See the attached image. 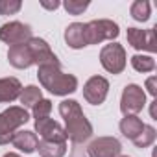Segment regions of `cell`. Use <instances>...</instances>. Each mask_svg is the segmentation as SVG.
I'll list each match as a JSON object with an SVG mask.
<instances>
[{"instance_id": "5", "label": "cell", "mask_w": 157, "mask_h": 157, "mask_svg": "<svg viewBox=\"0 0 157 157\" xmlns=\"http://www.w3.org/2000/svg\"><path fill=\"white\" fill-rule=\"evenodd\" d=\"M102 67L111 74H120L126 68V50L118 43H109L100 52Z\"/></svg>"}, {"instance_id": "24", "label": "cell", "mask_w": 157, "mask_h": 157, "mask_svg": "<svg viewBox=\"0 0 157 157\" xmlns=\"http://www.w3.org/2000/svg\"><path fill=\"white\" fill-rule=\"evenodd\" d=\"M22 8L21 0H0V15H15Z\"/></svg>"}, {"instance_id": "21", "label": "cell", "mask_w": 157, "mask_h": 157, "mask_svg": "<svg viewBox=\"0 0 157 157\" xmlns=\"http://www.w3.org/2000/svg\"><path fill=\"white\" fill-rule=\"evenodd\" d=\"M131 65L137 72H151L155 70V59L150 57V56H142V54H137L131 57Z\"/></svg>"}, {"instance_id": "4", "label": "cell", "mask_w": 157, "mask_h": 157, "mask_svg": "<svg viewBox=\"0 0 157 157\" xmlns=\"http://www.w3.org/2000/svg\"><path fill=\"white\" fill-rule=\"evenodd\" d=\"M120 33L118 24L109 21V19H98V21H91L87 24H83V37H85V44H100L104 41H111L117 39Z\"/></svg>"}, {"instance_id": "17", "label": "cell", "mask_w": 157, "mask_h": 157, "mask_svg": "<svg viewBox=\"0 0 157 157\" xmlns=\"http://www.w3.org/2000/svg\"><path fill=\"white\" fill-rule=\"evenodd\" d=\"M65 41L74 50H80V48L87 46L85 44V37H83V24L82 22H72V24H68L67 30H65Z\"/></svg>"}, {"instance_id": "11", "label": "cell", "mask_w": 157, "mask_h": 157, "mask_svg": "<svg viewBox=\"0 0 157 157\" xmlns=\"http://www.w3.org/2000/svg\"><path fill=\"white\" fill-rule=\"evenodd\" d=\"M26 44H28V48H30L33 65L43 67V65H57V63H59L57 57H56V54L50 50V46H48V43H46L44 39L32 37Z\"/></svg>"}, {"instance_id": "13", "label": "cell", "mask_w": 157, "mask_h": 157, "mask_svg": "<svg viewBox=\"0 0 157 157\" xmlns=\"http://www.w3.org/2000/svg\"><path fill=\"white\" fill-rule=\"evenodd\" d=\"M8 59L10 63L15 67V68H28L33 65V59H32V54H30V48L28 44H15V46H10L8 50Z\"/></svg>"}, {"instance_id": "12", "label": "cell", "mask_w": 157, "mask_h": 157, "mask_svg": "<svg viewBox=\"0 0 157 157\" xmlns=\"http://www.w3.org/2000/svg\"><path fill=\"white\" fill-rule=\"evenodd\" d=\"M35 131L43 137V140H48V142H67L65 129L61 128V124H57L52 118L35 120Z\"/></svg>"}, {"instance_id": "25", "label": "cell", "mask_w": 157, "mask_h": 157, "mask_svg": "<svg viewBox=\"0 0 157 157\" xmlns=\"http://www.w3.org/2000/svg\"><path fill=\"white\" fill-rule=\"evenodd\" d=\"M63 8L68 11V15H82L89 8V2H83V0H67L63 4Z\"/></svg>"}, {"instance_id": "6", "label": "cell", "mask_w": 157, "mask_h": 157, "mask_svg": "<svg viewBox=\"0 0 157 157\" xmlns=\"http://www.w3.org/2000/svg\"><path fill=\"white\" fill-rule=\"evenodd\" d=\"M146 105V94L142 91V87L131 83L126 85L122 91V98H120V111L126 115H137L142 111V107Z\"/></svg>"}, {"instance_id": "8", "label": "cell", "mask_w": 157, "mask_h": 157, "mask_svg": "<svg viewBox=\"0 0 157 157\" xmlns=\"http://www.w3.org/2000/svg\"><path fill=\"white\" fill-rule=\"evenodd\" d=\"M107 93H109V82L102 76L89 78L87 83L83 85V98L93 105L104 104V100L107 98Z\"/></svg>"}, {"instance_id": "7", "label": "cell", "mask_w": 157, "mask_h": 157, "mask_svg": "<svg viewBox=\"0 0 157 157\" xmlns=\"http://www.w3.org/2000/svg\"><path fill=\"white\" fill-rule=\"evenodd\" d=\"M30 39H32V28L28 24L13 21V22H6V24L0 26V41H4L11 46L24 44Z\"/></svg>"}, {"instance_id": "26", "label": "cell", "mask_w": 157, "mask_h": 157, "mask_svg": "<svg viewBox=\"0 0 157 157\" xmlns=\"http://www.w3.org/2000/svg\"><path fill=\"white\" fill-rule=\"evenodd\" d=\"M146 87H148V93H150L151 96H155V94H157V89H155V76H151L150 80L146 82Z\"/></svg>"}, {"instance_id": "27", "label": "cell", "mask_w": 157, "mask_h": 157, "mask_svg": "<svg viewBox=\"0 0 157 157\" xmlns=\"http://www.w3.org/2000/svg\"><path fill=\"white\" fill-rule=\"evenodd\" d=\"M41 6L46 8V10H57V8H59V2H44V0H43Z\"/></svg>"}, {"instance_id": "29", "label": "cell", "mask_w": 157, "mask_h": 157, "mask_svg": "<svg viewBox=\"0 0 157 157\" xmlns=\"http://www.w3.org/2000/svg\"><path fill=\"white\" fill-rule=\"evenodd\" d=\"M118 157H128V155H118Z\"/></svg>"}, {"instance_id": "16", "label": "cell", "mask_w": 157, "mask_h": 157, "mask_svg": "<svg viewBox=\"0 0 157 157\" xmlns=\"http://www.w3.org/2000/svg\"><path fill=\"white\" fill-rule=\"evenodd\" d=\"M11 142H13V146H15L17 150H21V151H24V153H33V151L37 150L39 139H37V135H35L33 131H17V133L13 135Z\"/></svg>"}, {"instance_id": "23", "label": "cell", "mask_w": 157, "mask_h": 157, "mask_svg": "<svg viewBox=\"0 0 157 157\" xmlns=\"http://www.w3.org/2000/svg\"><path fill=\"white\" fill-rule=\"evenodd\" d=\"M50 111H52V102H50V100H44V98H41V100H39V102L33 105V118H35V120L48 118Z\"/></svg>"}, {"instance_id": "3", "label": "cell", "mask_w": 157, "mask_h": 157, "mask_svg": "<svg viewBox=\"0 0 157 157\" xmlns=\"http://www.w3.org/2000/svg\"><path fill=\"white\" fill-rule=\"evenodd\" d=\"M30 120V115L24 107L13 105L6 111L0 113V146H4L8 142H11L15 131L24 126Z\"/></svg>"}, {"instance_id": "20", "label": "cell", "mask_w": 157, "mask_h": 157, "mask_svg": "<svg viewBox=\"0 0 157 157\" xmlns=\"http://www.w3.org/2000/svg\"><path fill=\"white\" fill-rule=\"evenodd\" d=\"M150 2H146V0H137V2L131 4V17L139 22H146L150 19Z\"/></svg>"}, {"instance_id": "10", "label": "cell", "mask_w": 157, "mask_h": 157, "mask_svg": "<svg viewBox=\"0 0 157 157\" xmlns=\"http://www.w3.org/2000/svg\"><path fill=\"white\" fill-rule=\"evenodd\" d=\"M128 43L135 50H148L155 52L157 50V41H155V28L150 30H140V28H128Z\"/></svg>"}, {"instance_id": "19", "label": "cell", "mask_w": 157, "mask_h": 157, "mask_svg": "<svg viewBox=\"0 0 157 157\" xmlns=\"http://www.w3.org/2000/svg\"><path fill=\"white\" fill-rule=\"evenodd\" d=\"M41 98H43L41 89L35 87V85H28V87H24V89L21 91V96H19L22 107H33Z\"/></svg>"}, {"instance_id": "2", "label": "cell", "mask_w": 157, "mask_h": 157, "mask_svg": "<svg viewBox=\"0 0 157 157\" xmlns=\"http://www.w3.org/2000/svg\"><path fill=\"white\" fill-rule=\"evenodd\" d=\"M37 78H39L41 85L56 96H67L78 89V78L72 74H65L61 70V63L39 67Z\"/></svg>"}, {"instance_id": "9", "label": "cell", "mask_w": 157, "mask_h": 157, "mask_svg": "<svg viewBox=\"0 0 157 157\" xmlns=\"http://www.w3.org/2000/svg\"><path fill=\"white\" fill-rule=\"evenodd\" d=\"M120 151L122 144L115 137H98L87 148L89 157H118Z\"/></svg>"}, {"instance_id": "28", "label": "cell", "mask_w": 157, "mask_h": 157, "mask_svg": "<svg viewBox=\"0 0 157 157\" xmlns=\"http://www.w3.org/2000/svg\"><path fill=\"white\" fill-rule=\"evenodd\" d=\"M4 157H21V155H19V153H13V151H10V153H6Z\"/></svg>"}, {"instance_id": "18", "label": "cell", "mask_w": 157, "mask_h": 157, "mask_svg": "<svg viewBox=\"0 0 157 157\" xmlns=\"http://www.w3.org/2000/svg\"><path fill=\"white\" fill-rule=\"evenodd\" d=\"M37 151H39L41 157H63L67 153V142L39 140L37 142Z\"/></svg>"}, {"instance_id": "22", "label": "cell", "mask_w": 157, "mask_h": 157, "mask_svg": "<svg viewBox=\"0 0 157 157\" xmlns=\"http://www.w3.org/2000/svg\"><path fill=\"white\" fill-rule=\"evenodd\" d=\"M153 140H155V129H153L151 126H144V129H142L140 135L133 140V144H135L137 148H148V146L153 144Z\"/></svg>"}, {"instance_id": "1", "label": "cell", "mask_w": 157, "mask_h": 157, "mask_svg": "<svg viewBox=\"0 0 157 157\" xmlns=\"http://www.w3.org/2000/svg\"><path fill=\"white\" fill-rule=\"evenodd\" d=\"M59 113H61V117L67 122V128H65L67 139H70L76 144H82L87 139H91L93 126L85 118L80 104H78L76 100H63L59 104Z\"/></svg>"}, {"instance_id": "14", "label": "cell", "mask_w": 157, "mask_h": 157, "mask_svg": "<svg viewBox=\"0 0 157 157\" xmlns=\"http://www.w3.org/2000/svg\"><path fill=\"white\" fill-rule=\"evenodd\" d=\"M22 85L17 78H2L0 80V104L2 102H13L21 96Z\"/></svg>"}, {"instance_id": "15", "label": "cell", "mask_w": 157, "mask_h": 157, "mask_svg": "<svg viewBox=\"0 0 157 157\" xmlns=\"http://www.w3.org/2000/svg\"><path fill=\"white\" fill-rule=\"evenodd\" d=\"M144 122L137 117V115H126L122 120H120V131H122V135L126 137V139H129V140H135L139 135H140V131L144 129Z\"/></svg>"}]
</instances>
